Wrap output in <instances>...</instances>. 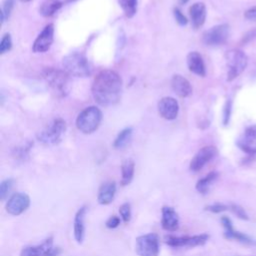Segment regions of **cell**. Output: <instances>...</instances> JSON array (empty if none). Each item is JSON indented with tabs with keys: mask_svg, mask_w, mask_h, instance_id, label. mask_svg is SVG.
<instances>
[{
	"mask_svg": "<svg viewBox=\"0 0 256 256\" xmlns=\"http://www.w3.org/2000/svg\"><path fill=\"white\" fill-rule=\"evenodd\" d=\"M225 58L227 66V80L232 81L245 70L248 64V57L243 51L239 49H232L226 53Z\"/></svg>",
	"mask_w": 256,
	"mask_h": 256,
	"instance_id": "6",
	"label": "cell"
},
{
	"mask_svg": "<svg viewBox=\"0 0 256 256\" xmlns=\"http://www.w3.org/2000/svg\"><path fill=\"white\" fill-rule=\"evenodd\" d=\"M12 48V39L10 34L6 33L0 42V54H4L6 52H8L10 49Z\"/></svg>",
	"mask_w": 256,
	"mask_h": 256,
	"instance_id": "31",
	"label": "cell"
},
{
	"mask_svg": "<svg viewBox=\"0 0 256 256\" xmlns=\"http://www.w3.org/2000/svg\"><path fill=\"white\" fill-rule=\"evenodd\" d=\"M190 20L193 28H200L206 20V6L202 2H196L189 8Z\"/></svg>",
	"mask_w": 256,
	"mask_h": 256,
	"instance_id": "19",
	"label": "cell"
},
{
	"mask_svg": "<svg viewBox=\"0 0 256 256\" xmlns=\"http://www.w3.org/2000/svg\"><path fill=\"white\" fill-rule=\"evenodd\" d=\"M60 253L61 249L53 246V237H49L39 245L23 248L20 256H59Z\"/></svg>",
	"mask_w": 256,
	"mask_h": 256,
	"instance_id": "10",
	"label": "cell"
},
{
	"mask_svg": "<svg viewBox=\"0 0 256 256\" xmlns=\"http://www.w3.org/2000/svg\"><path fill=\"white\" fill-rule=\"evenodd\" d=\"M122 94V79L113 70H103L92 83V95L101 106H112L119 102Z\"/></svg>",
	"mask_w": 256,
	"mask_h": 256,
	"instance_id": "1",
	"label": "cell"
},
{
	"mask_svg": "<svg viewBox=\"0 0 256 256\" xmlns=\"http://www.w3.org/2000/svg\"><path fill=\"white\" fill-rule=\"evenodd\" d=\"M244 16H245V18H247V19L256 20V6L250 8V9H248V10L245 12Z\"/></svg>",
	"mask_w": 256,
	"mask_h": 256,
	"instance_id": "37",
	"label": "cell"
},
{
	"mask_svg": "<svg viewBox=\"0 0 256 256\" xmlns=\"http://www.w3.org/2000/svg\"><path fill=\"white\" fill-rule=\"evenodd\" d=\"M119 214H120V217H121V219L124 223H129L130 220H131V216H132L130 203H128V202L123 203L119 207Z\"/></svg>",
	"mask_w": 256,
	"mask_h": 256,
	"instance_id": "29",
	"label": "cell"
},
{
	"mask_svg": "<svg viewBox=\"0 0 256 256\" xmlns=\"http://www.w3.org/2000/svg\"><path fill=\"white\" fill-rule=\"evenodd\" d=\"M218 176H219V174L216 171H212V172L208 173L206 176H204L203 178H201L197 181L196 186H195L196 190L201 194H206L209 191L211 185L216 181Z\"/></svg>",
	"mask_w": 256,
	"mask_h": 256,
	"instance_id": "25",
	"label": "cell"
},
{
	"mask_svg": "<svg viewBox=\"0 0 256 256\" xmlns=\"http://www.w3.org/2000/svg\"><path fill=\"white\" fill-rule=\"evenodd\" d=\"M135 172V163L132 159H125L121 164V185L126 186L131 183Z\"/></svg>",
	"mask_w": 256,
	"mask_h": 256,
	"instance_id": "23",
	"label": "cell"
},
{
	"mask_svg": "<svg viewBox=\"0 0 256 256\" xmlns=\"http://www.w3.org/2000/svg\"><path fill=\"white\" fill-rule=\"evenodd\" d=\"M13 7H14V0H5L3 2L2 11H1V24H3L4 21L9 18Z\"/></svg>",
	"mask_w": 256,
	"mask_h": 256,
	"instance_id": "30",
	"label": "cell"
},
{
	"mask_svg": "<svg viewBox=\"0 0 256 256\" xmlns=\"http://www.w3.org/2000/svg\"><path fill=\"white\" fill-rule=\"evenodd\" d=\"M230 34L228 24H219L206 30L202 35V42L207 46H219L224 44Z\"/></svg>",
	"mask_w": 256,
	"mask_h": 256,
	"instance_id": "8",
	"label": "cell"
},
{
	"mask_svg": "<svg viewBox=\"0 0 256 256\" xmlns=\"http://www.w3.org/2000/svg\"><path fill=\"white\" fill-rule=\"evenodd\" d=\"M221 224L224 227V237L226 239L229 240H236L238 242H241L243 244H250V245H254L256 244V241L253 240L251 237H249L248 235L241 233L239 231H236L233 227L232 221L228 216H222L221 217Z\"/></svg>",
	"mask_w": 256,
	"mask_h": 256,
	"instance_id": "15",
	"label": "cell"
},
{
	"mask_svg": "<svg viewBox=\"0 0 256 256\" xmlns=\"http://www.w3.org/2000/svg\"><path fill=\"white\" fill-rule=\"evenodd\" d=\"M230 115H231V101L228 100L224 106L223 110V124L227 125L230 120Z\"/></svg>",
	"mask_w": 256,
	"mask_h": 256,
	"instance_id": "36",
	"label": "cell"
},
{
	"mask_svg": "<svg viewBox=\"0 0 256 256\" xmlns=\"http://www.w3.org/2000/svg\"><path fill=\"white\" fill-rule=\"evenodd\" d=\"M30 206V197L26 193H14L6 203V211L10 215L18 216L24 213Z\"/></svg>",
	"mask_w": 256,
	"mask_h": 256,
	"instance_id": "12",
	"label": "cell"
},
{
	"mask_svg": "<svg viewBox=\"0 0 256 256\" xmlns=\"http://www.w3.org/2000/svg\"><path fill=\"white\" fill-rule=\"evenodd\" d=\"M209 237L210 236L207 233L197 234L193 236H168L166 237L165 242L167 245L173 248H193L204 245L209 240Z\"/></svg>",
	"mask_w": 256,
	"mask_h": 256,
	"instance_id": "9",
	"label": "cell"
},
{
	"mask_svg": "<svg viewBox=\"0 0 256 256\" xmlns=\"http://www.w3.org/2000/svg\"><path fill=\"white\" fill-rule=\"evenodd\" d=\"M102 120V112L95 106L82 110L76 119V127L84 134H91L96 131Z\"/></svg>",
	"mask_w": 256,
	"mask_h": 256,
	"instance_id": "4",
	"label": "cell"
},
{
	"mask_svg": "<svg viewBox=\"0 0 256 256\" xmlns=\"http://www.w3.org/2000/svg\"><path fill=\"white\" fill-rule=\"evenodd\" d=\"M116 183L114 181H109L103 183L97 194V200L98 203L101 205H108L110 204L115 197L116 194Z\"/></svg>",
	"mask_w": 256,
	"mask_h": 256,
	"instance_id": "22",
	"label": "cell"
},
{
	"mask_svg": "<svg viewBox=\"0 0 256 256\" xmlns=\"http://www.w3.org/2000/svg\"><path fill=\"white\" fill-rule=\"evenodd\" d=\"M87 213V207L82 206L80 207L74 217V224H73V234L74 238L77 243H82L85 237V216Z\"/></svg>",
	"mask_w": 256,
	"mask_h": 256,
	"instance_id": "18",
	"label": "cell"
},
{
	"mask_svg": "<svg viewBox=\"0 0 256 256\" xmlns=\"http://www.w3.org/2000/svg\"><path fill=\"white\" fill-rule=\"evenodd\" d=\"M43 77L57 97L67 95L69 91V74L65 70L50 67L44 70Z\"/></svg>",
	"mask_w": 256,
	"mask_h": 256,
	"instance_id": "3",
	"label": "cell"
},
{
	"mask_svg": "<svg viewBox=\"0 0 256 256\" xmlns=\"http://www.w3.org/2000/svg\"><path fill=\"white\" fill-rule=\"evenodd\" d=\"M158 112L166 120H174L178 116L179 105L173 97H163L158 102Z\"/></svg>",
	"mask_w": 256,
	"mask_h": 256,
	"instance_id": "16",
	"label": "cell"
},
{
	"mask_svg": "<svg viewBox=\"0 0 256 256\" xmlns=\"http://www.w3.org/2000/svg\"><path fill=\"white\" fill-rule=\"evenodd\" d=\"M187 66L188 69L201 77H204L206 75V68L205 63L203 61L202 56L197 51H192L188 53L187 55Z\"/></svg>",
	"mask_w": 256,
	"mask_h": 256,
	"instance_id": "21",
	"label": "cell"
},
{
	"mask_svg": "<svg viewBox=\"0 0 256 256\" xmlns=\"http://www.w3.org/2000/svg\"><path fill=\"white\" fill-rule=\"evenodd\" d=\"M229 210L232 211L233 214H235L238 218L243 219V220H248V214L246 213V211L244 210V208H242L241 206L237 205V204H231L229 205Z\"/></svg>",
	"mask_w": 256,
	"mask_h": 256,
	"instance_id": "32",
	"label": "cell"
},
{
	"mask_svg": "<svg viewBox=\"0 0 256 256\" xmlns=\"http://www.w3.org/2000/svg\"><path fill=\"white\" fill-rule=\"evenodd\" d=\"M171 87L173 91L179 97H182V98H186L190 96L192 93V87L190 85V82L185 77L179 74L173 75L171 79Z\"/></svg>",
	"mask_w": 256,
	"mask_h": 256,
	"instance_id": "20",
	"label": "cell"
},
{
	"mask_svg": "<svg viewBox=\"0 0 256 256\" xmlns=\"http://www.w3.org/2000/svg\"><path fill=\"white\" fill-rule=\"evenodd\" d=\"M54 40V25L52 23L47 24L43 30L36 37L32 50L35 53H44L48 51Z\"/></svg>",
	"mask_w": 256,
	"mask_h": 256,
	"instance_id": "13",
	"label": "cell"
},
{
	"mask_svg": "<svg viewBox=\"0 0 256 256\" xmlns=\"http://www.w3.org/2000/svg\"><path fill=\"white\" fill-rule=\"evenodd\" d=\"M218 153V150L215 146L208 145L202 147L191 159L189 168L192 172L200 171L208 162H210Z\"/></svg>",
	"mask_w": 256,
	"mask_h": 256,
	"instance_id": "11",
	"label": "cell"
},
{
	"mask_svg": "<svg viewBox=\"0 0 256 256\" xmlns=\"http://www.w3.org/2000/svg\"><path fill=\"white\" fill-rule=\"evenodd\" d=\"M161 226L164 230L174 232L179 228V216L171 206H163L161 210Z\"/></svg>",
	"mask_w": 256,
	"mask_h": 256,
	"instance_id": "17",
	"label": "cell"
},
{
	"mask_svg": "<svg viewBox=\"0 0 256 256\" xmlns=\"http://www.w3.org/2000/svg\"><path fill=\"white\" fill-rule=\"evenodd\" d=\"M173 15H174V18L176 20V22L181 25V26H185L187 23H188V20L187 18L185 17V15L181 12V10L177 7H175L173 9Z\"/></svg>",
	"mask_w": 256,
	"mask_h": 256,
	"instance_id": "34",
	"label": "cell"
},
{
	"mask_svg": "<svg viewBox=\"0 0 256 256\" xmlns=\"http://www.w3.org/2000/svg\"><path fill=\"white\" fill-rule=\"evenodd\" d=\"M205 210L212 213H221L226 210H229V205H225L222 203H214L205 207Z\"/></svg>",
	"mask_w": 256,
	"mask_h": 256,
	"instance_id": "33",
	"label": "cell"
},
{
	"mask_svg": "<svg viewBox=\"0 0 256 256\" xmlns=\"http://www.w3.org/2000/svg\"><path fill=\"white\" fill-rule=\"evenodd\" d=\"M121 223V219L120 217L116 216V215H111L107 220H106V227L109 229H115L117 228Z\"/></svg>",
	"mask_w": 256,
	"mask_h": 256,
	"instance_id": "35",
	"label": "cell"
},
{
	"mask_svg": "<svg viewBox=\"0 0 256 256\" xmlns=\"http://www.w3.org/2000/svg\"><path fill=\"white\" fill-rule=\"evenodd\" d=\"M188 1H189V0H180V3H181V4H186Z\"/></svg>",
	"mask_w": 256,
	"mask_h": 256,
	"instance_id": "39",
	"label": "cell"
},
{
	"mask_svg": "<svg viewBox=\"0 0 256 256\" xmlns=\"http://www.w3.org/2000/svg\"><path fill=\"white\" fill-rule=\"evenodd\" d=\"M63 5H64V2L62 0H44L39 8V11L42 16L51 17Z\"/></svg>",
	"mask_w": 256,
	"mask_h": 256,
	"instance_id": "24",
	"label": "cell"
},
{
	"mask_svg": "<svg viewBox=\"0 0 256 256\" xmlns=\"http://www.w3.org/2000/svg\"><path fill=\"white\" fill-rule=\"evenodd\" d=\"M64 70L72 76L86 77L92 73V66L88 59L79 52H71L62 60Z\"/></svg>",
	"mask_w": 256,
	"mask_h": 256,
	"instance_id": "2",
	"label": "cell"
},
{
	"mask_svg": "<svg viewBox=\"0 0 256 256\" xmlns=\"http://www.w3.org/2000/svg\"><path fill=\"white\" fill-rule=\"evenodd\" d=\"M19 1H20V2H24V3H25V2H29V1H31V0H19Z\"/></svg>",
	"mask_w": 256,
	"mask_h": 256,
	"instance_id": "40",
	"label": "cell"
},
{
	"mask_svg": "<svg viewBox=\"0 0 256 256\" xmlns=\"http://www.w3.org/2000/svg\"><path fill=\"white\" fill-rule=\"evenodd\" d=\"M14 183H15V181L13 178H7L1 182V184H0V199L1 200H5L8 197L10 191L12 190V188L14 186Z\"/></svg>",
	"mask_w": 256,
	"mask_h": 256,
	"instance_id": "28",
	"label": "cell"
},
{
	"mask_svg": "<svg viewBox=\"0 0 256 256\" xmlns=\"http://www.w3.org/2000/svg\"><path fill=\"white\" fill-rule=\"evenodd\" d=\"M237 146L245 153L253 154L256 152V124L248 126L236 142Z\"/></svg>",
	"mask_w": 256,
	"mask_h": 256,
	"instance_id": "14",
	"label": "cell"
},
{
	"mask_svg": "<svg viewBox=\"0 0 256 256\" xmlns=\"http://www.w3.org/2000/svg\"><path fill=\"white\" fill-rule=\"evenodd\" d=\"M132 132H133V130L131 127H127V128H124L123 130H121L114 140V143H113L114 148H116V149L124 148L131 140Z\"/></svg>",
	"mask_w": 256,
	"mask_h": 256,
	"instance_id": "26",
	"label": "cell"
},
{
	"mask_svg": "<svg viewBox=\"0 0 256 256\" xmlns=\"http://www.w3.org/2000/svg\"><path fill=\"white\" fill-rule=\"evenodd\" d=\"M124 14L128 18H132L137 11V0H118Z\"/></svg>",
	"mask_w": 256,
	"mask_h": 256,
	"instance_id": "27",
	"label": "cell"
},
{
	"mask_svg": "<svg viewBox=\"0 0 256 256\" xmlns=\"http://www.w3.org/2000/svg\"><path fill=\"white\" fill-rule=\"evenodd\" d=\"M135 252L138 256H158L159 238L155 233H148L136 238Z\"/></svg>",
	"mask_w": 256,
	"mask_h": 256,
	"instance_id": "7",
	"label": "cell"
},
{
	"mask_svg": "<svg viewBox=\"0 0 256 256\" xmlns=\"http://www.w3.org/2000/svg\"><path fill=\"white\" fill-rule=\"evenodd\" d=\"M255 161H256V152H255V153H253V154H249L246 158H244V159H243L242 163L246 165V164H250V163L255 162Z\"/></svg>",
	"mask_w": 256,
	"mask_h": 256,
	"instance_id": "38",
	"label": "cell"
},
{
	"mask_svg": "<svg viewBox=\"0 0 256 256\" xmlns=\"http://www.w3.org/2000/svg\"><path fill=\"white\" fill-rule=\"evenodd\" d=\"M66 131V122L62 118H56L37 134L40 143L46 146L58 144Z\"/></svg>",
	"mask_w": 256,
	"mask_h": 256,
	"instance_id": "5",
	"label": "cell"
}]
</instances>
